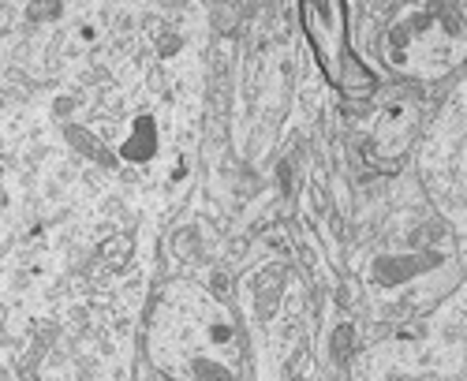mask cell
Masks as SVG:
<instances>
[{
    "mask_svg": "<svg viewBox=\"0 0 467 381\" xmlns=\"http://www.w3.org/2000/svg\"><path fill=\"white\" fill-rule=\"evenodd\" d=\"M30 19H57V4H53V0H34V4H30Z\"/></svg>",
    "mask_w": 467,
    "mask_h": 381,
    "instance_id": "277c9868",
    "label": "cell"
},
{
    "mask_svg": "<svg viewBox=\"0 0 467 381\" xmlns=\"http://www.w3.org/2000/svg\"><path fill=\"white\" fill-rule=\"evenodd\" d=\"M153 150V139H150V124H142V131L135 135V142H127V157H131V161H142V157H146Z\"/></svg>",
    "mask_w": 467,
    "mask_h": 381,
    "instance_id": "7a4b0ae2",
    "label": "cell"
},
{
    "mask_svg": "<svg viewBox=\"0 0 467 381\" xmlns=\"http://www.w3.org/2000/svg\"><path fill=\"white\" fill-rule=\"evenodd\" d=\"M348 351H352V325H341L333 333V359H348Z\"/></svg>",
    "mask_w": 467,
    "mask_h": 381,
    "instance_id": "3957f363",
    "label": "cell"
},
{
    "mask_svg": "<svg viewBox=\"0 0 467 381\" xmlns=\"http://www.w3.org/2000/svg\"><path fill=\"white\" fill-rule=\"evenodd\" d=\"M303 26L310 37L318 64L326 68L341 90L352 98H362L374 90V75L355 60V52L348 49V26H344V0H303Z\"/></svg>",
    "mask_w": 467,
    "mask_h": 381,
    "instance_id": "6da1fadb",
    "label": "cell"
}]
</instances>
